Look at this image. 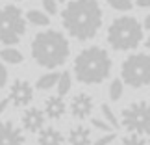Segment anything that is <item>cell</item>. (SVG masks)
Wrapping results in <instances>:
<instances>
[{
	"label": "cell",
	"mask_w": 150,
	"mask_h": 145,
	"mask_svg": "<svg viewBox=\"0 0 150 145\" xmlns=\"http://www.w3.org/2000/svg\"><path fill=\"white\" fill-rule=\"evenodd\" d=\"M57 2H65V0H57Z\"/></svg>",
	"instance_id": "obj_31"
},
{
	"label": "cell",
	"mask_w": 150,
	"mask_h": 145,
	"mask_svg": "<svg viewBox=\"0 0 150 145\" xmlns=\"http://www.w3.org/2000/svg\"><path fill=\"white\" fill-rule=\"evenodd\" d=\"M69 54H71L69 39L57 30L39 32L32 41V56L41 67H61L69 60Z\"/></svg>",
	"instance_id": "obj_2"
},
{
	"label": "cell",
	"mask_w": 150,
	"mask_h": 145,
	"mask_svg": "<svg viewBox=\"0 0 150 145\" xmlns=\"http://www.w3.org/2000/svg\"><path fill=\"white\" fill-rule=\"evenodd\" d=\"M26 32V17L19 6L8 4L0 8V45L13 47Z\"/></svg>",
	"instance_id": "obj_5"
},
{
	"label": "cell",
	"mask_w": 150,
	"mask_h": 145,
	"mask_svg": "<svg viewBox=\"0 0 150 145\" xmlns=\"http://www.w3.org/2000/svg\"><path fill=\"white\" fill-rule=\"evenodd\" d=\"M6 84H8V69H6L4 63L0 61V88H4Z\"/></svg>",
	"instance_id": "obj_26"
},
{
	"label": "cell",
	"mask_w": 150,
	"mask_h": 145,
	"mask_svg": "<svg viewBox=\"0 0 150 145\" xmlns=\"http://www.w3.org/2000/svg\"><path fill=\"white\" fill-rule=\"evenodd\" d=\"M104 11L98 0H71L61 11L63 28L78 41L93 39L102 28Z\"/></svg>",
	"instance_id": "obj_1"
},
{
	"label": "cell",
	"mask_w": 150,
	"mask_h": 145,
	"mask_svg": "<svg viewBox=\"0 0 150 145\" xmlns=\"http://www.w3.org/2000/svg\"><path fill=\"white\" fill-rule=\"evenodd\" d=\"M120 125L132 134L150 136V102L137 101L126 106L120 114Z\"/></svg>",
	"instance_id": "obj_7"
},
{
	"label": "cell",
	"mask_w": 150,
	"mask_h": 145,
	"mask_svg": "<svg viewBox=\"0 0 150 145\" xmlns=\"http://www.w3.org/2000/svg\"><path fill=\"white\" fill-rule=\"evenodd\" d=\"M71 114L72 117L76 119H87L91 114H93V108H95V101L89 93H78L76 97H72L71 101Z\"/></svg>",
	"instance_id": "obj_10"
},
{
	"label": "cell",
	"mask_w": 150,
	"mask_h": 145,
	"mask_svg": "<svg viewBox=\"0 0 150 145\" xmlns=\"http://www.w3.org/2000/svg\"><path fill=\"white\" fill-rule=\"evenodd\" d=\"M143 28H146V30H150V13L145 17V22H143Z\"/></svg>",
	"instance_id": "obj_29"
},
{
	"label": "cell",
	"mask_w": 150,
	"mask_h": 145,
	"mask_svg": "<svg viewBox=\"0 0 150 145\" xmlns=\"http://www.w3.org/2000/svg\"><path fill=\"white\" fill-rule=\"evenodd\" d=\"M24 17H26L28 22H32V24H35V26H48L50 24L48 15H45L43 11H39V9H30Z\"/></svg>",
	"instance_id": "obj_17"
},
{
	"label": "cell",
	"mask_w": 150,
	"mask_h": 145,
	"mask_svg": "<svg viewBox=\"0 0 150 145\" xmlns=\"http://www.w3.org/2000/svg\"><path fill=\"white\" fill-rule=\"evenodd\" d=\"M43 9L47 11L48 15H56L57 13V0H41Z\"/></svg>",
	"instance_id": "obj_23"
},
{
	"label": "cell",
	"mask_w": 150,
	"mask_h": 145,
	"mask_svg": "<svg viewBox=\"0 0 150 145\" xmlns=\"http://www.w3.org/2000/svg\"><path fill=\"white\" fill-rule=\"evenodd\" d=\"M0 60L4 63H11V65H19V63L24 61V56H22L21 50H17L15 47H6L0 50Z\"/></svg>",
	"instance_id": "obj_15"
},
{
	"label": "cell",
	"mask_w": 150,
	"mask_h": 145,
	"mask_svg": "<svg viewBox=\"0 0 150 145\" xmlns=\"http://www.w3.org/2000/svg\"><path fill=\"white\" fill-rule=\"evenodd\" d=\"M111 73V58L102 47L83 49L74 60V76L82 84H100Z\"/></svg>",
	"instance_id": "obj_3"
},
{
	"label": "cell",
	"mask_w": 150,
	"mask_h": 145,
	"mask_svg": "<svg viewBox=\"0 0 150 145\" xmlns=\"http://www.w3.org/2000/svg\"><path fill=\"white\" fill-rule=\"evenodd\" d=\"M91 125H93L95 129H98V130H106V132H111V130H113L111 125H109L108 121H104V119H96V117H93V119H91Z\"/></svg>",
	"instance_id": "obj_24"
},
{
	"label": "cell",
	"mask_w": 150,
	"mask_h": 145,
	"mask_svg": "<svg viewBox=\"0 0 150 145\" xmlns=\"http://www.w3.org/2000/svg\"><path fill=\"white\" fill-rule=\"evenodd\" d=\"M120 80L130 88H145L150 84V56L148 54H132L122 61Z\"/></svg>",
	"instance_id": "obj_6"
},
{
	"label": "cell",
	"mask_w": 150,
	"mask_h": 145,
	"mask_svg": "<svg viewBox=\"0 0 150 145\" xmlns=\"http://www.w3.org/2000/svg\"><path fill=\"white\" fill-rule=\"evenodd\" d=\"M65 112H67V104H65L61 95L48 97L47 101H45V117H48L52 121H57L65 115Z\"/></svg>",
	"instance_id": "obj_12"
},
{
	"label": "cell",
	"mask_w": 150,
	"mask_h": 145,
	"mask_svg": "<svg viewBox=\"0 0 150 145\" xmlns=\"http://www.w3.org/2000/svg\"><path fill=\"white\" fill-rule=\"evenodd\" d=\"M117 145H148V143H146V140H145V136L132 134V132H130V134H128V136H124Z\"/></svg>",
	"instance_id": "obj_21"
},
{
	"label": "cell",
	"mask_w": 150,
	"mask_h": 145,
	"mask_svg": "<svg viewBox=\"0 0 150 145\" xmlns=\"http://www.w3.org/2000/svg\"><path fill=\"white\" fill-rule=\"evenodd\" d=\"M137 8H150V0H137Z\"/></svg>",
	"instance_id": "obj_28"
},
{
	"label": "cell",
	"mask_w": 150,
	"mask_h": 145,
	"mask_svg": "<svg viewBox=\"0 0 150 145\" xmlns=\"http://www.w3.org/2000/svg\"><path fill=\"white\" fill-rule=\"evenodd\" d=\"M45 125V114L39 108H28L22 114V129L26 132H39Z\"/></svg>",
	"instance_id": "obj_11"
},
{
	"label": "cell",
	"mask_w": 150,
	"mask_h": 145,
	"mask_svg": "<svg viewBox=\"0 0 150 145\" xmlns=\"http://www.w3.org/2000/svg\"><path fill=\"white\" fill-rule=\"evenodd\" d=\"M115 140V134L113 132H109V134H106V136H102V138H98V140H96L93 145H109Z\"/></svg>",
	"instance_id": "obj_25"
},
{
	"label": "cell",
	"mask_w": 150,
	"mask_h": 145,
	"mask_svg": "<svg viewBox=\"0 0 150 145\" xmlns=\"http://www.w3.org/2000/svg\"><path fill=\"white\" fill-rule=\"evenodd\" d=\"M9 102H13V106L17 108H22V106H28L33 99V88L30 86V82L26 80H15L9 88Z\"/></svg>",
	"instance_id": "obj_8"
},
{
	"label": "cell",
	"mask_w": 150,
	"mask_h": 145,
	"mask_svg": "<svg viewBox=\"0 0 150 145\" xmlns=\"http://www.w3.org/2000/svg\"><path fill=\"white\" fill-rule=\"evenodd\" d=\"M37 143L39 145H63V134L54 126H47V129L39 130Z\"/></svg>",
	"instance_id": "obj_14"
},
{
	"label": "cell",
	"mask_w": 150,
	"mask_h": 145,
	"mask_svg": "<svg viewBox=\"0 0 150 145\" xmlns=\"http://www.w3.org/2000/svg\"><path fill=\"white\" fill-rule=\"evenodd\" d=\"M69 145H91V130L85 125H76L69 132Z\"/></svg>",
	"instance_id": "obj_13"
},
{
	"label": "cell",
	"mask_w": 150,
	"mask_h": 145,
	"mask_svg": "<svg viewBox=\"0 0 150 145\" xmlns=\"http://www.w3.org/2000/svg\"><path fill=\"white\" fill-rule=\"evenodd\" d=\"M148 143H150V140H148Z\"/></svg>",
	"instance_id": "obj_32"
},
{
	"label": "cell",
	"mask_w": 150,
	"mask_h": 145,
	"mask_svg": "<svg viewBox=\"0 0 150 145\" xmlns=\"http://www.w3.org/2000/svg\"><path fill=\"white\" fill-rule=\"evenodd\" d=\"M0 145H26V136L11 121H0Z\"/></svg>",
	"instance_id": "obj_9"
},
{
	"label": "cell",
	"mask_w": 150,
	"mask_h": 145,
	"mask_svg": "<svg viewBox=\"0 0 150 145\" xmlns=\"http://www.w3.org/2000/svg\"><path fill=\"white\" fill-rule=\"evenodd\" d=\"M56 86H57V95L65 97L69 91H71V88H72V76H71V73H69V71L59 73V78H57Z\"/></svg>",
	"instance_id": "obj_16"
},
{
	"label": "cell",
	"mask_w": 150,
	"mask_h": 145,
	"mask_svg": "<svg viewBox=\"0 0 150 145\" xmlns=\"http://www.w3.org/2000/svg\"><path fill=\"white\" fill-rule=\"evenodd\" d=\"M106 2L117 11H130L132 9V0H106Z\"/></svg>",
	"instance_id": "obj_22"
},
{
	"label": "cell",
	"mask_w": 150,
	"mask_h": 145,
	"mask_svg": "<svg viewBox=\"0 0 150 145\" xmlns=\"http://www.w3.org/2000/svg\"><path fill=\"white\" fill-rule=\"evenodd\" d=\"M143 41V26L135 17H119L108 28V43L113 50H134Z\"/></svg>",
	"instance_id": "obj_4"
},
{
	"label": "cell",
	"mask_w": 150,
	"mask_h": 145,
	"mask_svg": "<svg viewBox=\"0 0 150 145\" xmlns=\"http://www.w3.org/2000/svg\"><path fill=\"white\" fill-rule=\"evenodd\" d=\"M100 110H102L104 121H108V123L111 125V129H119V126H120V123H119L117 115L113 114V110H111V106H109V104H106V102H104L102 106H100Z\"/></svg>",
	"instance_id": "obj_19"
},
{
	"label": "cell",
	"mask_w": 150,
	"mask_h": 145,
	"mask_svg": "<svg viewBox=\"0 0 150 145\" xmlns=\"http://www.w3.org/2000/svg\"><path fill=\"white\" fill-rule=\"evenodd\" d=\"M146 49H150V36L146 37Z\"/></svg>",
	"instance_id": "obj_30"
},
{
	"label": "cell",
	"mask_w": 150,
	"mask_h": 145,
	"mask_svg": "<svg viewBox=\"0 0 150 145\" xmlns=\"http://www.w3.org/2000/svg\"><path fill=\"white\" fill-rule=\"evenodd\" d=\"M8 106H9V99H2V101H0V115L8 110Z\"/></svg>",
	"instance_id": "obj_27"
},
{
	"label": "cell",
	"mask_w": 150,
	"mask_h": 145,
	"mask_svg": "<svg viewBox=\"0 0 150 145\" xmlns=\"http://www.w3.org/2000/svg\"><path fill=\"white\" fill-rule=\"evenodd\" d=\"M57 78H59V73H47L43 74V76H39L35 88L41 89V91H47V89H52L57 82Z\"/></svg>",
	"instance_id": "obj_18"
},
{
	"label": "cell",
	"mask_w": 150,
	"mask_h": 145,
	"mask_svg": "<svg viewBox=\"0 0 150 145\" xmlns=\"http://www.w3.org/2000/svg\"><path fill=\"white\" fill-rule=\"evenodd\" d=\"M122 91H124V84L122 80L115 78L111 84H109V99H111L113 102H117L120 97H122Z\"/></svg>",
	"instance_id": "obj_20"
}]
</instances>
